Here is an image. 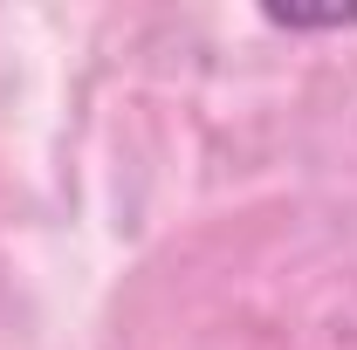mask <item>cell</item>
Instances as JSON below:
<instances>
[{
	"instance_id": "obj_1",
	"label": "cell",
	"mask_w": 357,
	"mask_h": 350,
	"mask_svg": "<svg viewBox=\"0 0 357 350\" xmlns=\"http://www.w3.org/2000/svg\"><path fill=\"white\" fill-rule=\"evenodd\" d=\"M268 21H275V28H351L357 21V7H261Z\"/></svg>"
}]
</instances>
